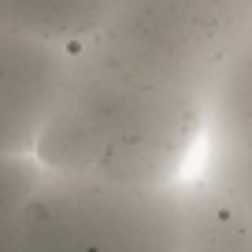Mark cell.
I'll return each instance as SVG.
<instances>
[{"instance_id": "obj_1", "label": "cell", "mask_w": 252, "mask_h": 252, "mask_svg": "<svg viewBox=\"0 0 252 252\" xmlns=\"http://www.w3.org/2000/svg\"><path fill=\"white\" fill-rule=\"evenodd\" d=\"M204 96L134 71L86 37L67 52L33 159L52 174L174 186L204 141Z\"/></svg>"}, {"instance_id": "obj_6", "label": "cell", "mask_w": 252, "mask_h": 252, "mask_svg": "<svg viewBox=\"0 0 252 252\" xmlns=\"http://www.w3.org/2000/svg\"><path fill=\"white\" fill-rule=\"evenodd\" d=\"M204 149L252 156V37L215 78L204 115Z\"/></svg>"}, {"instance_id": "obj_7", "label": "cell", "mask_w": 252, "mask_h": 252, "mask_svg": "<svg viewBox=\"0 0 252 252\" xmlns=\"http://www.w3.org/2000/svg\"><path fill=\"white\" fill-rule=\"evenodd\" d=\"M45 167L33 156H0V226L19 219L26 200L37 193Z\"/></svg>"}, {"instance_id": "obj_2", "label": "cell", "mask_w": 252, "mask_h": 252, "mask_svg": "<svg viewBox=\"0 0 252 252\" xmlns=\"http://www.w3.org/2000/svg\"><path fill=\"white\" fill-rule=\"evenodd\" d=\"M15 234L19 252H178V189L45 171Z\"/></svg>"}, {"instance_id": "obj_5", "label": "cell", "mask_w": 252, "mask_h": 252, "mask_svg": "<svg viewBox=\"0 0 252 252\" xmlns=\"http://www.w3.org/2000/svg\"><path fill=\"white\" fill-rule=\"evenodd\" d=\"M111 0H0V33L74 48L100 30Z\"/></svg>"}, {"instance_id": "obj_9", "label": "cell", "mask_w": 252, "mask_h": 252, "mask_svg": "<svg viewBox=\"0 0 252 252\" xmlns=\"http://www.w3.org/2000/svg\"><path fill=\"white\" fill-rule=\"evenodd\" d=\"M0 252H19V234H15V219L0 226Z\"/></svg>"}, {"instance_id": "obj_8", "label": "cell", "mask_w": 252, "mask_h": 252, "mask_svg": "<svg viewBox=\"0 0 252 252\" xmlns=\"http://www.w3.org/2000/svg\"><path fill=\"white\" fill-rule=\"evenodd\" d=\"M200 174L252 215V156H245V152H222V149H204V167H200Z\"/></svg>"}, {"instance_id": "obj_3", "label": "cell", "mask_w": 252, "mask_h": 252, "mask_svg": "<svg viewBox=\"0 0 252 252\" xmlns=\"http://www.w3.org/2000/svg\"><path fill=\"white\" fill-rule=\"evenodd\" d=\"M67 52L63 45L0 33V156H33L67 71Z\"/></svg>"}, {"instance_id": "obj_4", "label": "cell", "mask_w": 252, "mask_h": 252, "mask_svg": "<svg viewBox=\"0 0 252 252\" xmlns=\"http://www.w3.org/2000/svg\"><path fill=\"white\" fill-rule=\"evenodd\" d=\"M178 189V252H252V215L219 186L197 178L174 182Z\"/></svg>"}]
</instances>
